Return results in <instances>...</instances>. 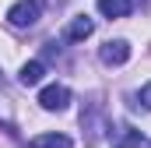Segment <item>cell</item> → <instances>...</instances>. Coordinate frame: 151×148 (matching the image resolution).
<instances>
[{"label": "cell", "instance_id": "4", "mask_svg": "<svg viewBox=\"0 0 151 148\" xmlns=\"http://www.w3.org/2000/svg\"><path fill=\"white\" fill-rule=\"evenodd\" d=\"M91 32H95V21L81 14V18H74V21L67 25V42H84Z\"/></svg>", "mask_w": 151, "mask_h": 148}, {"label": "cell", "instance_id": "1", "mask_svg": "<svg viewBox=\"0 0 151 148\" xmlns=\"http://www.w3.org/2000/svg\"><path fill=\"white\" fill-rule=\"evenodd\" d=\"M39 14H42V4H39V0H18V4L7 11V21H11L14 28H32L39 21Z\"/></svg>", "mask_w": 151, "mask_h": 148}, {"label": "cell", "instance_id": "8", "mask_svg": "<svg viewBox=\"0 0 151 148\" xmlns=\"http://www.w3.org/2000/svg\"><path fill=\"white\" fill-rule=\"evenodd\" d=\"M134 99H137V102H134L137 110H151V85H144V88H141Z\"/></svg>", "mask_w": 151, "mask_h": 148}, {"label": "cell", "instance_id": "6", "mask_svg": "<svg viewBox=\"0 0 151 148\" xmlns=\"http://www.w3.org/2000/svg\"><path fill=\"white\" fill-rule=\"evenodd\" d=\"M99 11L106 18H127L134 11V0H99Z\"/></svg>", "mask_w": 151, "mask_h": 148}, {"label": "cell", "instance_id": "3", "mask_svg": "<svg viewBox=\"0 0 151 148\" xmlns=\"http://www.w3.org/2000/svg\"><path fill=\"white\" fill-rule=\"evenodd\" d=\"M99 57H102V64L119 67V64H127V60H130V42H127V39H109V42L99 49Z\"/></svg>", "mask_w": 151, "mask_h": 148}, {"label": "cell", "instance_id": "5", "mask_svg": "<svg viewBox=\"0 0 151 148\" xmlns=\"http://www.w3.org/2000/svg\"><path fill=\"white\" fill-rule=\"evenodd\" d=\"M28 148H74V141L67 138V134H35Z\"/></svg>", "mask_w": 151, "mask_h": 148}, {"label": "cell", "instance_id": "7", "mask_svg": "<svg viewBox=\"0 0 151 148\" xmlns=\"http://www.w3.org/2000/svg\"><path fill=\"white\" fill-rule=\"evenodd\" d=\"M42 74H46L42 60H28V64L21 67V74H18V81H21L25 88H32V85H39V81H42Z\"/></svg>", "mask_w": 151, "mask_h": 148}, {"label": "cell", "instance_id": "2", "mask_svg": "<svg viewBox=\"0 0 151 148\" xmlns=\"http://www.w3.org/2000/svg\"><path fill=\"white\" fill-rule=\"evenodd\" d=\"M39 106L46 113H60L70 106V88L67 85H46L42 92H39Z\"/></svg>", "mask_w": 151, "mask_h": 148}]
</instances>
